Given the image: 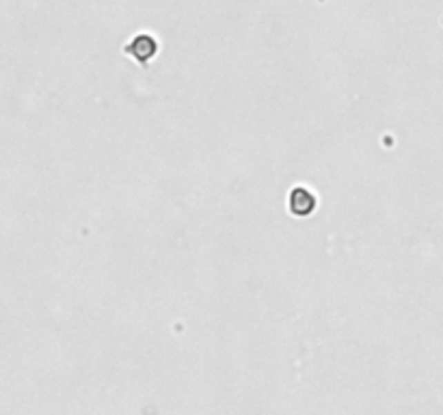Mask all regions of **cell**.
Wrapping results in <instances>:
<instances>
[{
	"label": "cell",
	"instance_id": "7a4b0ae2",
	"mask_svg": "<svg viewBox=\"0 0 443 415\" xmlns=\"http://www.w3.org/2000/svg\"><path fill=\"white\" fill-rule=\"evenodd\" d=\"M126 52L130 57H135L139 63H143V65H145V63L156 54V39L152 35L143 33V35L135 37V41L130 43V45H126Z\"/></svg>",
	"mask_w": 443,
	"mask_h": 415
},
{
	"label": "cell",
	"instance_id": "6da1fadb",
	"mask_svg": "<svg viewBox=\"0 0 443 415\" xmlns=\"http://www.w3.org/2000/svg\"><path fill=\"white\" fill-rule=\"evenodd\" d=\"M314 208H316V197H314L311 190L299 186V188H294L290 193V212L292 214L307 216V214L314 212Z\"/></svg>",
	"mask_w": 443,
	"mask_h": 415
}]
</instances>
